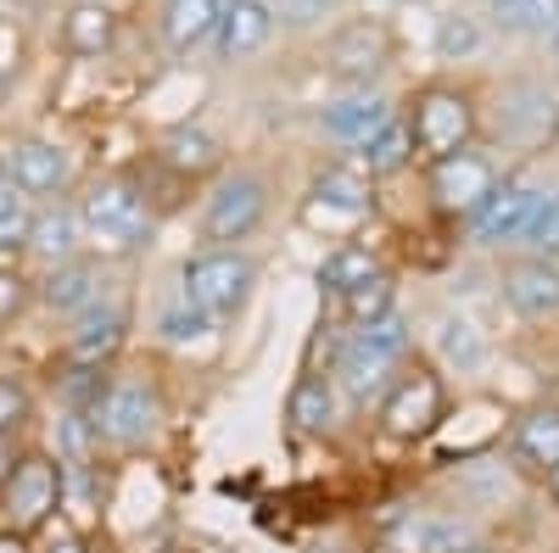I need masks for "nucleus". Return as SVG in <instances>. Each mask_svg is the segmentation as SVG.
<instances>
[{"mask_svg": "<svg viewBox=\"0 0 559 553\" xmlns=\"http://www.w3.org/2000/svg\"><path fill=\"white\" fill-rule=\"evenodd\" d=\"M487 17L509 39H554L559 34V0H487Z\"/></svg>", "mask_w": 559, "mask_h": 553, "instance_id": "cd10ccee", "label": "nucleus"}, {"mask_svg": "<svg viewBox=\"0 0 559 553\" xmlns=\"http://www.w3.org/2000/svg\"><path fill=\"white\" fill-rule=\"evenodd\" d=\"M392 62H397V39H392V28L381 17H347L319 45V68L331 73L342 89L381 84Z\"/></svg>", "mask_w": 559, "mask_h": 553, "instance_id": "9d476101", "label": "nucleus"}, {"mask_svg": "<svg viewBox=\"0 0 559 553\" xmlns=\"http://www.w3.org/2000/svg\"><path fill=\"white\" fill-rule=\"evenodd\" d=\"M498 297L521 318H559V257H537V252L503 257Z\"/></svg>", "mask_w": 559, "mask_h": 553, "instance_id": "6ab92c4d", "label": "nucleus"}, {"mask_svg": "<svg viewBox=\"0 0 559 553\" xmlns=\"http://www.w3.org/2000/svg\"><path fill=\"white\" fill-rule=\"evenodd\" d=\"M448 420V381L437 358H408L397 369V381L386 386V397L376 402V425L386 442H426L437 425Z\"/></svg>", "mask_w": 559, "mask_h": 553, "instance_id": "423d86ee", "label": "nucleus"}, {"mask_svg": "<svg viewBox=\"0 0 559 553\" xmlns=\"http://www.w3.org/2000/svg\"><path fill=\"white\" fill-rule=\"evenodd\" d=\"M403 363H408V358H392L386 347L364 341V336H342V347H336V358H331V381H336L342 402L369 408V402L386 397V386L397 381Z\"/></svg>", "mask_w": 559, "mask_h": 553, "instance_id": "dca6fc26", "label": "nucleus"}, {"mask_svg": "<svg viewBox=\"0 0 559 553\" xmlns=\"http://www.w3.org/2000/svg\"><path fill=\"white\" fill-rule=\"evenodd\" d=\"M403 123L414 134V157L437 163L481 141V89L471 79H426L408 89Z\"/></svg>", "mask_w": 559, "mask_h": 553, "instance_id": "f03ea898", "label": "nucleus"}, {"mask_svg": "<svg viewBox=\"0 0 559 553\" xmlns=\"http://www.w3.org/2000/svg\"><path fill=\"white\" fill-rule=\"evenodd\" d=\"M280 34V12H274V0H224V12H218V28H213V62L218 68H241L252 57H263L269 45Z\"/></svg>", "mask_w": 559, "mask_h": 553, "instance_id": "2eb2a0df", "label": "nucleus"}, {"mask_svg": "<svg viewBox=\"0 0 559 553\" xmlns=\"http://www.w3.org/2000/svg\"><path fill=\"white\" fill-rule=\"evenodd\" d=\"M218 12H224V0H157V39H163L168 62H191L197 51H207Z\"/></svg>", "mask_w": 559, "mask_h": 553, "instance_id": "412c9836", "label": "nucleus"}, {"mask_svg": "<svg viewBox=\"0 0 559 553\" xmlns=\"http://www.w3.org/2000/svg\"><path fill=\"white\" fill-rule=\"evenodd\" d=\"M498 179H503V168L487 146H464L453 157L426 163V207L442 224H471L487 207V196L498 191Z\"/></svg>", "mask_w": 559, "mask_h": 553, "instance_id": "6e6552de", "label": "nucleus"}, {"mask_svg": "<svg viewBox=\"0 0 559 553\" xmlns=\"http://www.w3.org/2000/svg\"><path fill=\"white\" fill-rule=\"evenodd\" d=\"M118 34H123V17H118L112 0H73V7L62 12V28H57L62 51L79 57V62L112 57L118 51Z\"/></svg>", "mask_w": 559, "mask_h": 553, "instance_id": "4be33fe9", "label": "nucleus"}, {"mask_svg": "<svg viewBox=\"0 0 559 553\" xmlns=\"http://www.w3.org/2000/svg\"><path fill=\"white\" fill-rule=\"evenodd\" d=\"M269 213H274V179H269V168L236 163V168H224L207 184L202 213H197V241L202 247H247L258 229L269 224Z\"/></svg>", "mask_w": 559, "mask_h": 553, "instance_id": "7ed1b4c3", "label": "nucleus"}, {"mask_svg": "<svg viewBox=\"0 0 559 553\" xmlns=\"http://www.w3.org/2000/svg\"><path fill=\"white\" fill-rule=\"evenodd\" d=\"M280 12V28H319L347 12V0H274Z\"/></svg>", "mask_w": 559, "mask_h": 553, "instance_id": "c9c22d12", "label": "nucleus"}, {"mask_svg": "<svg viewBox=\"0 0 559 553\" xmlns=\"http://www.w3.org/2000/svg\"><path fill=\"white\" fill-rule=\"evenodd\" d=\"M168 420V397L152 375H134V369H107V381L90 402V425H96L102 447L112 453H134L146 447Z\"/></svg>", "mask_w": 559, "mask_h": 553, "instance_id": "20e7f679", "label": "nucleus"}, {"mask_svg": "<svg viewBox=\"0 0 559 553\" xmlns=\"http://www.w3.org/2000/svg\"><path fill=\"white\" fill-rule=\"evenodd\" d=\"M152 168L168 173L174 184H185V191H197V184H213L229 168V146L218 129L185 118V123H168L152 141Z\"/></svg>", "mask_w": 559, "mask_h": 553, "instance_id": "9b49d317", "label": "nucleus"}, {"mask_svg": "<svg viewBox=\"0 0 559 553\" xmlns=\"http://www.w3.org/2000/svg\"><path fill=\"white\" fill-rule=\"evenodd\" d=\"M28 224H34V202L17 191L12 179H0V252H23L28 247Z\"/></svg>", "mask_w": 559, "mask_h": 553, "instance_id": "72a5a7b5", "label": "nucleus"}, {"mask_svg": "<svg viewBox=\"0 0 559 553\" xmlns=\"http://www.w3.org/2000/svg\"><path fill=\"white\" fill-rule=\"evenodd\" d=\"M34 308V280L17 268H0V325H12V318H23Z\"/></svg>", "mask_w": 559, "mask_h": 553, "instance_id": "4c0bfd02", "label": "nucleus"}, {"mask_svg": "<svg viewBox=\"0 0 559 553\" xmlns=\"http://www.w3.org/2000/svg\"><path fill=\"white\" fill-rule=\"evenodd\" d=\"M28 420H34V392L17 375H0V431L17 436Z\"/></svg>", "mask_w": 559, "mask_h": 553, "instance_id": "e433bc0d", "label": "nucleus"}, {"mask_svg": "<svg viewBox=\"0 0 559 553\" xmlns=\"http://www.w3.org/2000/svg\"><path fill=\"white\" fill-rule=\"evenodd\" d=\"M129 341V308L123 302H96L90 313L73 318V330L62 341V369H79V375H107L118 363Z\"/></svg>", "mask_w": 559, "mask_h": 553, "instance_id": "4468645a", "label": "nucleus"}, {"mask_svg": "<svg viewBox=\"0 0 559 553\" xmlns=\"http://www.w3.org/2000/svg\"><path fill=\"white\" fill-rule=\"evenodd\" d=\"M23 252H28L34 263H45V268L73 263V257L90 252L73 196H62V202H34V224H28V247H23Z\"/></svg>", "mask_w": 559, "mask_h": 553, "instance_id": "5701e85b", "label": "nucleus"}, {"mask_svg": "<svg viewBox=\"0 0 559 553\" xmlns=\"http://www.w3.org/2000/svg\"><path fill=\"white\" fill-rule=\"evenodd\" d=\"M0 152H7V179L28 202H62L79 179L73 152L62 141H51V134H12Z\"/></svg>", "mask_w": 559, "mask_h": 553, "instance_id": "f8f14e48", "label": "nucleus"}, {"mask_svg": "<svg viewBox=\"0 0 559 553\" xmlns=\"http://www.w3.org/2000/svg\"><path fill=\"white\" fill-rule=\"evenodd\" d=\"M537 196H543V184H532L526 173H503V179H498V191L487 196V207L471 218V241L487 247V252H498V247H521L526 218H532Z\"/></svg>", "mask_w": 559, "mask_h": 553, "instance_id": "f3484780", "label": "nucleus"}, {"mask_svg": "<svg viewBox=\"0 0 559 553\" xmlns=\"http://www.w3.org/2000/svg\"><path fill=\"white\" fill-rule=\"evenodd\" d=\"M0 179H7V152H0Z\"/></svg>", "mask_w": 559, "mask_h": 553, "instance_id": "49530a36", "label": "nucleus"}, {"mask_svg": "<svg viewBox=\"0 0 559 553\" xmlns=\"http://www.w3.org/2000/svg\"><path fill=\"white\" fill-rule=\"evenodd\" d=\"M364 218H376V179H369L353 157L324 163L308 179V196H302V224L319 229L331 241H353V229Z\"/></svg>", "mask_w": 559, "mask_h": 553, "instance_id": "0eeeda50", "label": "nucleus"}, {"mask_svg": "<svg viewBox=\"0 0 559 553\" xmlns=\"http://www.w3.org/2000/svg\"><path fill=\"white\" fill-rule=\"evenodd\" d=\"M258 274H263V263L247 247H197L179 263V297L202 308L213 325H229V318L247 313Z\"/></svg>", "mask_w": 559, "mask_h": 553, "instance_id": "39448f33", "label": "nucleus"}, {"mask_svg": "<svg viewBox=\"0 0 559 553\" xmlns=\"http://www.w3.org/2000/svg\"><path fill=\"white\" fill-rule=\"evenodd\" d=\"M302 553H353V548H347V537H336V531H331V537H313Z\"/></svg>", "mask_w": 559, "mask_h": 553, "instance_id": "79ce46f5", "label": "nucleus"}, {"mask_svg": "<svg viewBox=\"0 0 559 553\" xmlns=\"http://www.w3.org/2000/svg\"><path fill=\"white\" fill-rule=\"evenodd\" d=\"M459 553H509V548H498V542H487V537H476V542H464Z\"/></svg>", "mask_w": 559, "mask_h": 553, "instance_id": "37998d69", "label": "nucleus"}, {"mask_svg": "<svg viewBox=\"0 0 559 553\" xmlns=\"http://www.w3.org/2000/svg\"><path fill=\"white\" fill-rule=\"evenodd\" d=\"M34 553H84V537H79V531H73V526L57 515L51 526L39 531V548H34Z\"/></svg>", "mask_w": 559, "mask_h": 553, "instance_id": "58836bf2", "label": "nucleus"}, {"mask_svg": "<svg viewBox=\"0 0 559 553\" xmlns=\"http://www.w3.org/2000/svg\"><path fill=\"white\" fill-rule=\"evenodd\" d=\"M548 107H554L548 84H537V79L509 84V89H503V101H498V134L521 146V129H526V118H532V146H543L548 134H554V123H559Z\"/></svg>", "mask_w": 559, "mask_h": 553, "instance_id": "a878e982", "label": "nucleus"}, {"mask_svg": "<svg viewBox=\"0 0 559 553\" xmlns=\"http://www.w3.org/2000/svg\"><path fill=\"white\" fill-rule=\"evenodd\" d=\"M464 542H476V526L459 509H408L392 531L397 553H459Z\"/></svg>", "mask_w": 559, "mask_h": 553, "instance_id": "b1692460", "label": "nucleus"}, {"mask_svg": "<svg viewBox=\"0 0 559 553\" xmlns=\"http://www.w3.org/2000/svg\"><path fill=\"white\" fill-rule=\"evenodd\" d=\"M34 302L57 318H79L96 302H107V263L96 252H84L73 263H57L45 268V280H34Z\"/></svg>", "mask_w": 559, "mask_h": 553, "instance_id": "a211bd4d", "label": "nucleus"}, {"mask_svg": "<svg viewBox=\"0 0 559 553\" xmlns=\"http://www.w3.org/2000/svg\"><path fill=\"white\" fill-rule=\"evenodd\" d=\"M17 453H23V447H17L7 431H0V486H7V476H12V465H17Z\"/></svg>", "mask_w": 559, "mask_h": 553, "instance_id": "a19ab883", "label": "nucleus"}, {"mask_svg": "<svg viewBox=\"0 0 559 553\" xmlns=\"http://www.w3.org/2000/svg\"><path fill=\"white\" fill-rule=\"evenodd\" d=\"M79 224H84V247L102 263H123L134 252H146L157 236V196L146 191V179L134 168H107L73 196Z\"/></svg>", "mask_w": 559, "mask_h": 553, "instance_id": "f257e3e1", "label": "nucleus"}, {"mask_svg": "<svg viewBox=\"0 0 559 553\" xmlns=\"http://www.w3.org/2000/svg\"><path fill=\"white\" fill-rule=\"evenodd\" d=\"M392 118H397V101L386 96L381 84H369V89H336V96L313 112L319 134H324L331 146H342L347 157H358Z\"/></svg>", "mask_w": 559, "mask_h": 553, "instance_id": "ddd939ff", "label": "nucleus"}, {"mask_svg": "<svg viewBox=\"0 0 559 553\" xmlns=\"http://www.w3.org/2000/svg\"><path fill=\"white\" fill-rule=\"evenodd\" d=\"M353 163H358L369 179H376V184H381V179H397L403 168L419 163V157H414V134H408V123H403V107H397V118H392V123H386V129H381Z\"/></svg>", "mask_w": 559, "mask_h": 553, "instance_id": "c85d7f7f", "label": "nucleus"}, {"mask_svg": "<svg viewBox=\"0 0 559 553\" xmlns=\"http://www.w3.org/2000/svg\"><path fill=\"white\" fill-rule=\"evenodd\" d=\"M336 420H342V392L331 381V369H302L286 397V436L324 442V436H336Z\"/></svg>", "mask_w": 559, "mask_h": 553, "instance_id": "aec40b11", "label": "nucleus"}, {"mask_svg": "<svg viewBox=\"0 0 559 553\" xmlns=\"http://www.w3.org/2000/svg\"><path fill=\"white\" fill-rule=\"evenodd\" d=\"M509 453H515L526 470L548 476L559 465V408L537 402V408L515 413V425H509Z\"/></svg>", "mask_w": 559, "mask_h": 553, "instance_id": "bb28decb", "label": "nucleus"}, {"mask_svg": "<svg viewBox=\"0 0 559 553\" xmlns=\"http://www.w3.org/2000/svg\"><path fill=\"white\" fill-rule=\"evenodd\" d=\"M543 486H548V497H554V503H559V465H554V470H548V476H543Z\"/></svg>", "mask_w": 559, "mask_h": 553, "instance_id": "c03bdc74", "label": "nucleus"}, {"mask_svg": "<svg viewBox=\"0 0 559 553\" xmlns=\"http://www.w3.org/2000/svg\"><path fill=\"white\" fill-rule=\"evenodd\" d=\"M376 274H386V263H381L376 247H369V241H336L331 252L319 257L313 280H319V291L331 297V302H342V297L358 291L364 280H376Z\"/></svg>", "mask_w": 559, "mask_h": 553, "instance_id": "393cba45", "label": "nucleus"}, {"mask_svg": "<svg viewBox=\"0 0 559 553\" xmlns=\"http://www.w3.org/2000/svg\"><path fill=\"white\" fill-rule=\"evenodd\" d=\"M0 553H34V537H28V531H12V526H0Z\"/></svg>", "mask_w": 559, "mask_h": 553, "instance_id": "ea45409f", "label": "nucleus"}, {"mask_svg": "<svg viewBox=\"0 0 559 553\" xmlns=\"http://www.w3.org/2000/svg\"><path fill=\"white\" fill-rule=\"evenodd\" d=\"M548 51H554V57H559V34H554V39H548Z\"/></svg>", "mask_w": 559, "mask_h": 553, "instance_id": "a18cd8bd", "label": "nucleus"}, {"mask_svg": "<svg viewBox=\"0 0 559 553\" xmlns=\"http://www.w3.org/2000/svg\"><path fill=\"white\" fill-rule=\"evenodd\" d=\"M336 308H342L347 330H369V325H381L386 313H397V280L392 274H376V280H364L358 291H347Z\"/></svg>", "mask_w": 559, "mask_h": 553, "instance_id": "2f4dec72", "label": "nucleus"}, {"mask_svg": "<svg viewBox=\"0 0 559 553\" xmlns=\"http://www.w3.org/2000/svg\"><path fill=\"white\" fill-rule=\"evenodd\" d=\"M157 336L168 341V347H202V341H213L218 336V325L202 313V308H191V302H174V308H163V318H157Z\"/></svg>", "mask_w": 559, "mask_h": 553, "instance_id": "473e14b6", "label": "nucleus"}, {"mask_svg": "<svg viewBox=\"0 0 559 553\" xmlns=\"http://www.w3.org/2000/svg\"><path fill=\"white\" fill-rule=\"evenodd\" d=\"M369 7H381V0H369Z\"/></svg>", "mask_w": 559, "mask_h": 553, "instance_id": "de8ad7c7", "label": "nucleus"}, {"mask_svg": "<svg viewBox=\"0 0 559 553\" xmlns=\"http://www.w3.org/2000/svg\"><path fill=\"white\" fill-rule=\"evenodd\" d=\"M62 492H68V476H62V458L45 453V447H23L17 465L0 486V515H7L12 531H28L39 537L62 515Z\"/></svg>", "mask_w": 559, "mask_h": 553, "instance_id": "1a4fd4ad", "label": "nucleus"}, {"mask_svg": "<svg viewBox=\"0 0 559 553\" xmlns=\"http://www.w3.org/2000/svg\"><path fill=\"white\" fill-rule=\"evenodd\" d=\"M112 7H118V0H112Z\"/></svg>", "mask_w": 559, "mask_h": 553, "instance_id": "09e8293b", "label": "nucleus"}, {"mask_svg": "<svg viewBox=\"0 0 559 553\" xmlns=\"http://www.w3.org/2000/svg\"><path fill=\"white\" fill-rule=\"evenodd\" d=\"M437 363L442 369H459V375H471V369L487 363V336L464 313H442L437 318Z\"/></svg>", "mask_w": 559, "mask_h": 553, "instance_id": "c756f323", "label": "nucleus"}, {"mask_svg": "<svg viewBox=\"0 0 559 553\" xmlns=\"http://www.w3.org/2000/svg\"><path fill=\"white\" fill-rule=\"evenodd\" d=\"M481 45H487V23H481L476 12L453 7V12H442V17H437V39H431L437 62H471V57L481 51Z\"/></svg>", "mask_w": 559, "mask_h": 553, "instance_id": "7c9ffc66", "label": "nucleus"}, {"mask_svg": "<svg viewBox=\"0 0 559 553\" xmlns=\"http://www.w3.org/2000/svg\"><path fill=\"white\" fill-rule=\"evenodd\" d=\"M521 247L537 252V257H559V191H543V196H537Z\"/></svg>", "mask_w": 559, "mask_h": 553, "instance_id": "f704fd0d", "label": "nucleus"}]
</instances>
